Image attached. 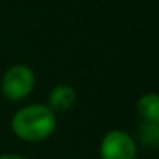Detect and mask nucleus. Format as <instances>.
<instances>
[{
	"label": "nucleus",
	"mask_w": 159,
	"mask_h": 159,
	"mask_svg": "<svg viewBox=\"0 0 159 159\" xmlns=\"http://www.w3.org/2000/svg\"><path fill=\"white\" fill-rule=\"evenodd\" d=\"M157 125H152V123H145L140 127V137L144 139L145 142H149L151 145H156L157 142Z\"/></svg>",
	"instance_id": "423d86ee"
},
{
	"label": "nucleus",
	"mask_w": 159,
	"mask_h": 159,
	"mask_svg": "<svg viewBox=\"0 0 159 159\" xmlns=\"http://www.w3.org/2000/svg\"><path fill=\"white\" fill-rule=\"evenodd\" d=\"M137 147L127 132L111 130L103 137L101 142V157L103 159H135Z\"/></svg>",
	"instance_id": "7ed1b4c3"
},
{
	"label": "nucleus",
	"mask_w": 159,
	"mask_h": 159,
	"mask_svg": "<svg viewBox=\"0 0 159 159\" xmlns=\"http://www.w3.org/2000/svg\"><path fill=\"white\" fill-rule=\"evenodd\" d=\"M57 125L53 111L45 104H31L19 110L12 118V128L24 140H41L46 139Z\"/></svg>",
	"instance_id": "f257e3e1"
},
{
	"label": "nucleus",
	"mask_w": 159,
	"mask_h": 159,
	"mask_svg": "<svg viewBox=\"0 0 159 159\" xmlns=\"http://www.w3.org/2000/svg\"><path fill=\"white\" fill-rule=\"evenodd\" d=\"M137 110L140 116L145 120V123L157 125L159 123V98L157 94H145L139 99Z\"/></svg>",
	"instance_id": "39448f33"
},
{
	"label": "nucleus",
	"mask_w": 159,
	"mask_h": 159,
	"mask_svg": "<svg viewBox=\"0 0 159 159\" xmlns=\"http://www.w3.org/2000/svg\"><path fill=\"white\" fill-rule=\"evenodd\" d=\"M75 101V93L70 86L62 84V86H57L55 89L50 93V110L52 111H65Z\"/></svg>",
	"instance_id": "20e7f679"
},
{
	"label": "nucleus",
	"mask_w": 159,
	"mask_h": 159,
	"mask_svg": "<svg viewBox=\"0 0 159 159\" xmlns=\"http://www.w3.org/2000/svg\"><path fill=\"white\" fill-rule=\"evenodd\" d=\"M0 159H26V157H22V156H16V154H4V156H0Z\"/></svg>",
	"instance_id": "0eeeda50"
},
{
	"label": "nucleus",
	"mask_w": 159,
	"mask_h": 159,
	"mask_svg": "<svg viewBox=\"0 0 159 159\" xmlns=\"http://www.w3.org/2000/svg\"><path fill=\"white\" fill-rule=\"evenodd\" d=\"M34 86V74L26 65H14L5 72L2 79V91L9 99H22L31 93Z\"/></svg>",
	"instance_id": "f03ea898"
}]
</instances>
